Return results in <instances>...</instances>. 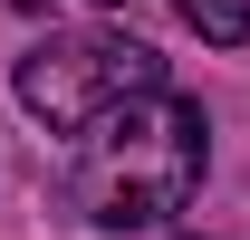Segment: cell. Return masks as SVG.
<instances>
[{"mask_svg": "<svg viewBox=\"0 0 250 240\" xmlns=\"http://www.w3.org/2000/svg\"><path fill=\"white\" fill-rule=\"evenodd\" d=\"M96 10H125V0H96Z\"/></svg>", "mask_w": 250, "mask_h": 240, "instance_id": "obj_4", "label": "cell"}, {"mask_svg": "<svg viewBox=\"0 0 250 240\" xmlns=\"http://www.w3.org/2000/svg\"><path fill=\"white\" fill-rule=\"evenodd\" d=\"M202 106L183 96H135L125 116L77 135V211L96 231H164L173 211L202 192Z\"/></svg>", "mask_w": 250, "mask_h": 240, "instance_id": "obj_1", "label": "cell"}, {"mask_svg": "<svg viewBox=\"0 0 250 240\" xmlns=\"http://www.w3.org/2000/svg\"><path fill=\"white\" fill-rule=\"evenodd\" d=\"M173 10H183V20H192L202 39H212V48H231V39H250V10H241V0H173Z\"/></svg>", "mask_w": 250, "mask_h": 240, "instance_id": "obj_3", "label": "cell"}, {"mask_svg": "<svg viewBox=\"0 0 250 240\" xmlns=\"http://www.w3.org/2000/svg\"><path fill=\"white\" fill-rule=\"evenodd\" d=\"M10 87H20V106L48 135H96L106 116H125L135 96L164 87V58L145 39H125V29H58V39H39L20 58Z\"/></svg>", "mask_w": 250, "mask_h": 240, "instance_id": "obj_2", "label": "cell"}]
</instances>
